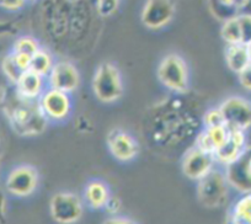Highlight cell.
<instances>
[{"label":"cell","instance_id":"6da1fadb","mask_svg":"<svg viewBox=\"0 0 251 224\" xmlns=\"http://www.w3.org/2000/svg\"><path fill=\"white\" fill-rule=\"evenodd\" d=\"M1 102L4 112L16 133L31 137L45 132L48 120L41 110L38 99L23 98L15 89L11 96H3Z\"/></svg>","mask_w":251,"mask_h":224},{"label":"cell","instance_id":"7a4b0ae2","mask_svg":"<svg viewBox=\"0 0 251 224\" xmlns=\"http://www.w3.org/2000/svg\"><path fill=\"white\" fill-rule=\"evenodd\" d=\"M197 184V197L202 206L209 209H216L224 206L228 201L229 186L224 172L212 169L208 174L200 179Z\"/></svg>","mask_w":251,"mask_h":224},{"label":"cell","instance_id":"3957f363","mask_svg":"<svg viewBox=\"0 0 251 224\" xmlns=\"http://www.w3.org/2000/svg\"><path fill=\"white\" fill-rule=\"evenodd\" d=\"M93 91L99 101L105 103L115 102L123 95V83L121 73L112 63H101L93 78Z\"/></svg>","mask_w":251,"mask_h":224},{"label":"cell","instance_id":"277c9868","mask_svg":"<svg viewBox=\"0 0 251 224\" xmlns=\"http://www.w3.org/2000/svg\"><path fill=\"white\" fill-rule=\"evenodd\" d=\"M159 81L175 94H183L188 89V68L177 54H168L161 59L156 71Z\"/></svg>","mask_w":251,"mask_h":224},{"label":"cell","instance_id":"5b68a950","mask_svg":"<svg viewBox=\"0 0 251 224\" xmlns=\"http://www.w3.org/2000/svg\"><path fill=\"white\" fill-rule=\"evenodd\" d=\"M71 3L67 0H46L42 9V21L46 33L54 41L69 35Z\"/></svg>","mask_w":251,"mask_h":224},{"label":"cell","instance_id":"8992f818","mask_svg":"<svg viewBox=\"0 0 251 224\" xmlns=\"http://www.w3.org/2000/svg\"><path fill=\"white\" fill-rule=\"evenodd\" d=\"M224 122L230 129L248 132L251 127V101L241 96H231L219 106Z\"/></svg>","mask_w":251,"mask_h":224},{"label":"cell","instance_id":"52a82bcc","mask_svg":"<svg viewBox=\"0 0 251 224\" xmlns=\"http://www.w3.org/2000/svg\"><path fill=\"white\" fill-rule=\"evenodd\" d=\"M38 103L48 121H63L72 112L71 94L50 86L41 94Z\"/></svg>","mask_w":251,"mask_h":224},{"label":"cell","instance_id":"ba28073f","mask_svg":"<svg viewBox=\"0 0 251 224\" xmlns=\"http://www.w3.org/2000/svg\"><path fill=\"white\" fill-rule=\"evenodd\" d=\"M224 168V175L231 189L241 195L251 192V147Z\"/></svg>","mask_w":251,"mask_h":224},{"label":"cell","instance_id":"9c48e42d","mask_svg":"<svg viewBox=\"0 0 251 224\" xmlns=\"http://www.w3.org/2000/svg\"><path fill=\"white\" fill-rule=\"evenodd\" d=\"M50 216L57 223H75L83 214V202L76 195L71 192H59L50 199Z\"/></svg>","mask_w":251,"mask_h":224},{"label":"cell","instance_id":"30bf717a","mask_svg":"<svg viewBox=\"0 0 251 224\" xmlns=\"http://www.w3.org/2000/svg\"><path fill=\"white\" fill-rule=\"evenodd\" d=\"M175 0H147L142 10V23L151 30L164 27L175 15Z\"/></svg>","mask_w":251,"mask_h":224},{"label":"cell","instance_id":"8fae6325","mask_svg":"<svg viewBox=\"0 0 251 224\" xmlns=\"http://www.w3.org/2000/svg\"><path fill=\"white\" fill-rule=\"evenodd\" d=\"M38 185V174L35 168L28 165L18 166L9 173L5 181L8 192L18 197L30 196Z\"/></svg>","mask_w":251,"mask_h":224},{"label":"cell","instance_id":"7c38bea8","mask_svg":"<svg viewBox=\"0 0 251 224\" xmlns=\"http://www.w3.org/2000/svg\"><path fill=\"white\" fill-rule=\"evenodd\" d=\"M216 163L213 154L206 153L194 146L183 155L182 173L190 180L199 181L213 169Z\"/></svg>","mask_w":251,"mask_h":224},{"label":"cell","instance_id":"4fadbf2b","mask_svg":"<svg viewBox=\"0 0 251 224\" xmlns=\"http://www.w3.org/2000/svg\"><path fill=\"white\" fill-rule=\"evenodd\" d=\"M48 86L72 94L80 85V74L78 68L69 61L55 62L48 74Z\"/></svg>","mask_w":251,"mask_h":224},{"label":"cell","instance_id":"5bb4252c","mask_svg":"<svg viewBox=\"0 0 251 224\" xmlns=\"http://www.w3.org/2000/svg\"><path fill=\"white\" fill-rule=\"evenodd\" d=\"M106 143L113 158L120 161H131L138 154V143L123 129L113 128L108 132Z\"/></svg>","mask_w":251,"mask_h":224},{"label":"cell","instance_id":"9a60e30c","mask_svg":"<svg viewBox=\"0 0 251 224\" xmlns=\"http://www.w3.org/2000/svg\"><path fill=\"white\" fill-rule=\"evenodd\" d=\"M246 148H248L246 132L240 131V129L229 128L228 138L217 149L216 153H214V159H216L217 163L226 165V164L235 160L238 156H240Z\"/></svg>","mask_w":251,"mask_h":224},{"label":"cell","instance_id":"2e32d148","mask_svg":"<svg viewBox=\"0 0 251 224\" xmlns=\"http://www.w3.org/2000/svg\"><path fill=\"white\" fill-rule=\"evenodd\" d=\"M229 136V128L226 124L214 127H204L203 131L197 134L195 139V147L206 153L213 154L217 149L226 141Z\"/></svg>","mask_w":251,"mask_h":224},{"label":"cell","instance_id":"e0dca14e","mask_svg":"<svg viewBox=\"0 0 251 224\" xmlns=\"http://www.w3.org/2000/svg\"><path fill=\"white\" fill-rule=\"evenodd\" d=\"M45 76L28 69L20 76L18 83L15 84V89L23 98L37 100L45 91Z\"/></svg>","mask_w":251,"mask_h":224},{"label":"cell","instance_id":"ac0fdd59","mask_svg":"<svg viewBox=\"0 0 251 224\" xmlns=\"http://www.w3.org/2000/svg\"><path fill=\"white\" fill-rule=\"evenodd\" d=\"M224 57H226L228 68L235 74L240 73L246 66H249L251 63L250 55H249V50L245 43L226 45Z\"/></svg>","mask_w":251,"mask_h":224},{"label":"cell","instance_id":"d6986e66","mask_svg":"<svg viewBox=\"0 0 251 224\" xmlns=\"http://www.w3.org/2000/svg\"><path fill=\"white\" fill-rule=\"evenodd\" d=\"M85 201L88 206L93 209H102L110 199L108 186L100 180L90 181L85 187Z\"/></svg>","mask_w":251,"mask_h":224},{"label":"cell","instance_id":"ffe728a7","mask_svg":"<svg viewBox=\"0 0 251 224\" xmlns=\"http://www.w3.org/2000/svg\"><path fill=\"white\" fill-rule=\"evenodd\" d=\"M229 219L235 224H251V192L241 195L233 204Z\"/></svg>","mask_w":251,"mask_h":224},{"label":"cell","instance_id":"44dd1931","mask_svg":"<svg viewBox=\"0 0 251 224\" xmlns=\"http://www.w3.org/2000/svg\"><path fill=\"white\" fill-rule=\"evenodd\" d=\"M54 63L55 62L53 59L52 54L47 50L40 47V50L31 57L30 69L32 72H35V73L47 78L48 74L52 71Z\"/></svg>","mask_w":251,"mask_h":224},{"label":"cell","instance_id":"7402d4cb","mask_svg":"<svg viewBox=\"0 0 251 224\" xmlns=\"http://www.w3.org/2000/svg\"><path fill=\"white\" fill-rule=\"evenodd\" d=\"M221 36L226 45L243 43L240 23H239L238 15L226 19V21H223V25H222L221 28Z\"/></svg>","mask_w":251,"mask_h":224},{"label":"cell","instance_id":"603a6c76","mask_svg":"<svg viewBox=\"0 0 251 224\" xmlns=\"http://www.w3.org/2000/svg\"><path fill=\"white\" fill-rule=\"evenodd\" d=\"M1 71H3L4 75L6 76L9 81H10L13 85H15L18 83V80L20 79V76L23 75L24 71L18 66V63L15 62L13 53H10L9 55H6L5 58L1 62Z\"/></svg>","mask_w":251,"mask_h":224},{"label":"cell","instance_id":"cb8c5ba5","mask_svg":"<svg viewBox=\"0 0 251 224\" xmlns=\"http://www.w3.org/2000/svg\"><path fill=\"white\" fill-rule=\"evenodd\" d=\"M40 50V45H38L37 40L30 36H23V37L18 38L14 43L13 52L16 53H24L30 57H32L37 50Z\"/></svg>","mask_w":251,"mask_h":224},{"label":"cell","instance_id":"d4e9b609","mask_svg":"<svg viewBox=\"0 0 251 224\" xmlns=\"http://www.w3.org/2000/svg\"><path fill=\"white\" fill-rule=\"evenodd\" d=\"M118 5H120V0H95L96 11L102 18H107L115 14Z\"/></svg>","mask_w":251,"mask_h":224},{"label":"cell","instance_id":"484cf974","mask_svg":"<svg viewBox=\"0 0 251 224\" xmlns=\"http://www.w3.org/2000/svg\"><path fill=\"white\" fill-rule=\"evenodd\" d=\"M203 124L204 127H214V126H222V124H226V122H224V119H223V115H222L219 107L212 108V110H208L207 112H204Z\"/></svg>","mask_w":251,"mask_h":224},{"label":"cell","instance_id":"4316f807","mask_svg":"<svg viewBox=\"0 0 251 224\" xmlns=\"http://www.w3.org/2000/svg\"><path fill=\"white\" fill-rule=\"evenodd\" d=\"M238 18L239 23H240L243 43L248 45L251 41V15H248V14H238Z\"/></svg>","mask_w":251,"mask_h":224},{"label":"cell","instance_id":"83f0119b","mask_svg":"<svg viewBox=\"0 0 251 224\" xmlns=\"http://www.w3.org/2000/svg\"><path fill=\"white\" fill-rule=\"evenodd\" d=\"M239 83L245 90L251 91V63L246 66L240 73H238Z\"/></svg>","mask_w":251,"mask_h":224},{"label":"cell","instance_id":"f1b7e54d","mask_svg":"<svg viewBox=\"0 0 251 224\" xmlns=\"http://www.w3.org/2000/svg\"><path fill=\"white\" fill-rule=\"evenodd\" d=\"M27 0H0V6L9 11H18L26 5Z\"/></svg>","mask_w":251,"mask_h":224},{"label":"cell","instance_id":"f546056e","mask_svg":"<svg viewBox=\"0 0 251 224\" xmlns=\"http://www.w3.org/2000/svg\"><path fill=\"white\" fill-rule=\"evenodd\" d=\"M13 55H14V58H15V62L18 63V66L20 67L24 72L30 69V63H31L30 55L24 54V53H16V52H13Z\"/></svg>","mask_w":251,"mask_h":224},{"label":"cell","instance_id":"4dcf8cb0","mask_svg":"<svg viewBox=\"0 0 251 224\" xmlns=\"http://www.w3.org/2000/svg\"><path fill=\"white\" fill-rule=\"evenodd\" d=\"M16 32V25L13 21H0V37L14 35Z\"/></svg>","mask_w":251,"mask_h":224},{"label":"cell","instance_id":"1f68e13d","mask_svg":"<svg viewBox=\"0 0 251 224\" xmlns=\"http://www.w3.org/2000/svg\"><path fill=\"white\" fill-rule=\"evenodd\" d=\"M103 208L107 209V212L110 214L118 213V212L121 211V201L118 199H116V197H111L110 196L107 203L105 204V207H103Z\"/></svg>","mask_w":251,"mask_h":224},{"label":"cell","instance_id":"d6a6232c","mask_svg":"<svg viewBox=\"0 0 251 224\" xmlns=\"http://www.w3.org/2000/svg\"><path fill=\"white\" fill-rule=\"evenodd\" d=\"M239 14L251 15V0H241L239 4Z\"/></svg>","mask_w":251,"mask_h":224},{"label":"cell","instance_id":"836d02e7","mask_svg":"<svg viewBox=\"0 0 251 224\" xmlns=\"http://www.w3.org/2000/svg\"><path fill=\"white\" fill-rule=\"evenodd\" d=\"M5 211H6L5 195L0 191V222H3L4 219H5Z\"/></svg>","mask_w":251,"mask_h":224},{"label":"cell","instance_id":"e575fe53","mask_svg":"<svg viewBox=\"0 0 251 224\" xmlns=\"http://www.w3.org/2000/svg\"><path fill=\"white\" fill-rule=\"evenodd\" d=\"M246 47H248V50H249V55H250V62H251V41L250 42L246 45Z\"/></svg>","mask_w":251,"mask_h":224},{"label":"cell","instance_id":"d590c367","mask_svg":"<svg viewBox=\"0 0 251 224\" xmlns=\"http://www.w3.org/2000/svg\"><path fill=\"white\" fill-rule=\"evenodd\" d=\"M240 1H241V0H240ZM239 4H240V3H239Z\"/></svg>","mask_w":251,"mask_h":224}]
</instances>
